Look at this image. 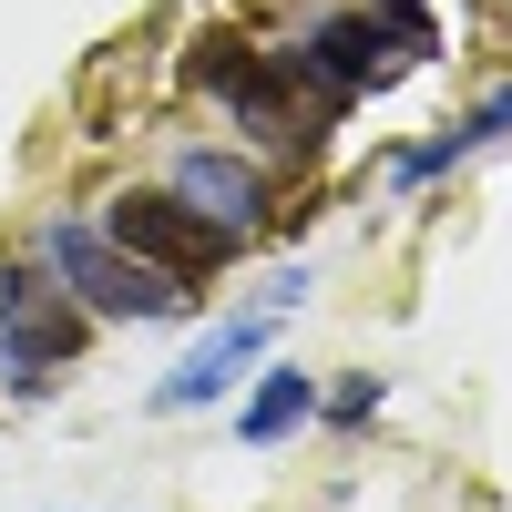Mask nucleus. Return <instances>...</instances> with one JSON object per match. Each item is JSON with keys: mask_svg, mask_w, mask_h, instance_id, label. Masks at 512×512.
<instances>
[{"mask_svg": "<svg viewBox=\"0 0 512 512\" xmlns=\"http://www.w3.org/2000/svg\"><path fill=\"white\" fill-rule=\"evenodd\" d=\"M21 256H41V267L82 297V318H93V328H185V318L205 308L195 287H175L164 267H144L134 246H113L93 216H31Z\"/></svg>", "mask_w": 512, "mask_h": 512, "instance_id": "obj_1", "label": "nucleus"}, {"mask_svg": "<svg viewBox=\"0 0 512 512\" xmlns=\"http://www.w3.org/2000/svg\"><path fill=\"white\" fill-rule=\"evenodd\" d=\"M82 349H93L82 297L41 267V256H11V267H0V390L11 400H52L62 369H82Z\"/></svg>", "mask_w": 512, "mask_h": 512, "instance_id": "obj_2", "label": "nucleus"}, {"mask_svg": "<svg viewBox=\"0 0 512 512\" xmlns=\"http://www.w3.org/2000/svg\"><path fill=\"white\" fill-rule=\"evenodd\" d=\"M113 246H134L144 256V267H164V277H175V287H216L226 267H236V236H216V226H205V216H185V205L175 195H164V185H123V195H103V216H93Z\"/></svg>", "mask_w": 512, "mask_h": 512, "instance_id": "obj_3", "label": "nucleus"}, {"mask_svg": "<svg viewBox=\"0 0 512 512\" xmlns=\"http://www.w3.org/2000/svg\"><path fill=\"white\" fill-rule=\"evenodd\" d=\"M164 195H175L185 216H205L216 236H236V246L277 236V175L246 144H175L164 154Z\"/></svg>", "mask_w": 512, "mask_h": 512, "instance_id": "obj_4", "label": "nucleus"}, {"mask_svg": "<svg viewBox=\"0 0 512 512\" xmlns=\"http://www.w3.org/2000/svg\"><path fill=\"white\" fill-rule=\"evenodd\" d=\"M287 41H297V52H308L328 82H338V93H359V103L379 93V82H400V72L420 62V52H410V31H400L390 11H369V0H359V11H308Z\"/></svg>", "mask_w": 512, "mask_h": 512, "instance_id": "obj_5", "label": "nucleus"}, {"mask_svg": "<svg viewBox=\"0 0 512 512\" xmlns=\"http://www.w3.org/2000/svg\"><path fill=\"white\" fill-rule=\"evenodd\" d=\"M267 349H277V318H267V308H226L216 328H195V349L154 379V400H144V410H164V420L216 410V400H226V390H236V379L267 359Z\"/></svg>", "mask_w": 512, "mask_h": 512, "instance_id": "obj_6", "label": "nucleus"}, {"mask_svg": "<svg viewBox=\"0 0 512 512\" xmlns=\"http://www.w3.org/2000/svg\"><path fill=\"white\" fill-rule=\"evenodd\" d=\"M502 134H512V82H492V93H482L472 113H451L441 134H431V144H400V154H390V185H400V195H410V185H441L451 164H472V154H492Z\"/></svg>", "mask_w": 512, "mask_h": 512, "instance_id": "obj_7", "label": "nucleus"}, {"mask_svg": "<svg viewBox=\"0 0 512 512\" xmlns=\"http://www.w3.org/2000/svg\"><path fill=\"white\" fill-rule=\"evenodd\" d=\"M308 420H318V369H297V359L267 349V359H256V390L236 400V441L246 451H287Z\"/></svg>", "mask_w": 512, "mask_h": 512, "instance_id": "obj_8", "label": "nucleus"}, {"mask_svg": "<svg viewBox=\"0 0 512 512\" xmlns=\"http://www.w3.org/2000/svg\"><path fill=\"white\" fill-rule=\"evenodd\" d=\"M246 72H256V31H236V21H205V31H185V82H195L205 103H226Z\"/></svg>", "mask_w": 512, "mask_h": 512, "instance_id": "obj_9", "label": "nucleus"}, {"mask_svg": "<svg viewBox=\"0 0 512 512\" xmlns=\"http://www.w3.org/2000/svg\"><path fill=\"white\" fill-rule=\"evenodd\" d=\"M379 400H390V379H379V369H338L328 390H318V420H328V431H369Z\"/></svg>", "mask_w": 512, "mask_h": 512, "instance_id": "obj_10", "label": "nucleus"}, {"mask_svg": "<svg viewBox=\"0 0 512 512\" xmlns=\"http://www.w3.org/2000/svg\"><path fill=\"white\" fill-rule=\"evenodd\" d=\"M308 287H318V267L297 256V267H277V277H267V297H256V308H267V318H297V308H308Z\"/></svg>", "mask_w": 512, "mask_h": 512, "instance_id": "obj_11", "label": "nucleus"}]
</instances>
